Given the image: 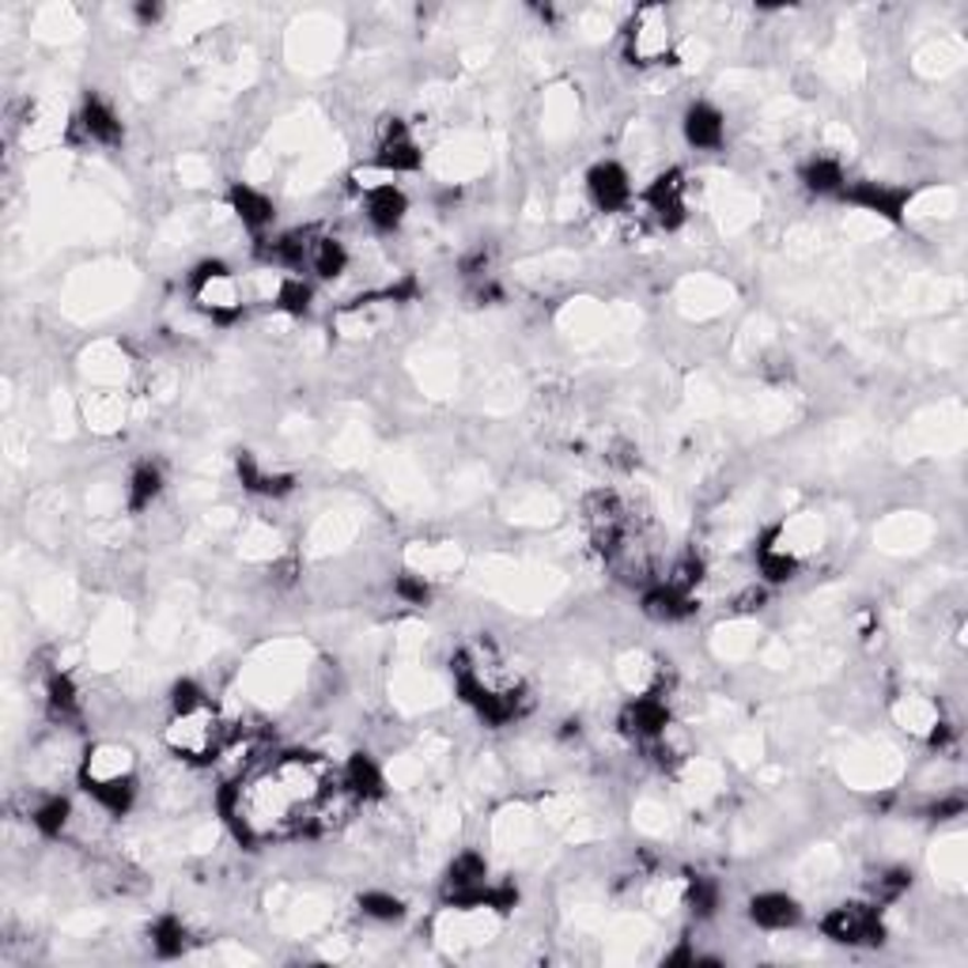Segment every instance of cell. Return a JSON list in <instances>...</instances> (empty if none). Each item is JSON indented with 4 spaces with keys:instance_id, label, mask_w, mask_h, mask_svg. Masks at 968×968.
Instances as JSON below:
<instances>
[{
    "instance_id": "1",
    "label": "cell",
    "mask_w": 968,
    "mask_h": 968,
    "mask_svg": "<svg viewBox=\"0 0 968 968\" xmlns=\"http://www.w3.org/2000/svg\"><path fill=\"white\" fill-rule=\"evenodd\" d=\"M348 799H356L337 783L322 757L314 753H285L265 772L231 783L220 794V810L231 833L246 847H258L265 839L288 836H319L348 817Z\"/></svg>"
},
{
    "instance_id": "2",
    "label": "cell",
    "mask_w": 968,
    "mask_h": 968,
    "mask_svg": "<svg viewBox=\"0 0 968 968\" xmlns=\"http://www.w3.org/2000/svg\"><path fill=\"white\" fill-rule=\"evenodd\" d=\"M80 787L114 817L130 813L136 799L133 753L122 749V745H96V749H88V757L80 765Z\"/></svg>"
},
{
    "instance_id": "3",
    "label": "cell",
    "mask_w": 968,
    "mask_h": 968,
    "mask_svg": "<svg viewBox=\"0 0 968 968\" xmlns=\"http://www.w3.org/2000/svg\"><path fill=\"white\" fill-rule=\"evenodd\" d=\"M167 745L178 760H190V765H209L224 753L227 745V726L224 719L216 715L209 704L186 711V715H175L167 726Z\"/></svg>"
},
{
    "instance_id": "4",
    "label": "cell",
    "mask_w": 968,
    "mask_h": 968,
    "mask_svg": "<svg viewBox=\"0 0 968 968\" xmlns=\"http://www.w3.org/2000/svg\"><path fill=\"white\" fill-rule=\"evenodd\" d=\"M193 299L201 303V311L212 314V322L231 325L243 319V296H238V285L231 277V269L224 262H201L190 277Z\"/></svg>"
},
{
    "instance_id": "5",
    "label": "cell",
    "mask_w": 968,
    "mask_h": 968,
    "mask_svg": "<svg viewBox=\"0 0 968 968\" xmlns=\"http://www.w3.org/2000/svg\"><path fill=\"white\" fill-rule=\"evenodd\" d=\"M582 515H587L590 537L610 560H616L624 549H628V508L621 503L616 492H590L587 503H582Z\"/></svg>"
},
{
    "instance_id": "6",
    "label": "cell",
    "mask_w": 968,
    "mask_h": 968,
    "mask_svg": "<svg viewBox=\"0 0 968 968\" xmlns=\"http://www.w3.org/2000/svg\"><path fill=\"white\" fill-rule=\"evenodd\" d=\"M821 931L839 946H881L886 942V923L874 904H839L821 920Z\"/></svg>"
},
{
    "instance_id": "7",
    "label": "cell",
    "mask_w": 968,
    "mask_h": 968,
    "mask_svg": "<svg viewBox=\"0 0 968 968\" xmlns=\"http://www.w3.org/2000/svg\"><path fill=\"white\" fill-rule=\"evenodd\" d=\"M628 54L636 65H663L674 62L670 54V27L658 8H644L636 20L628 23Z\"/></svg>"
},
{
    "instance_id": "8",
    "label": "cell",
    "mask_w": 968,
    "mask_h": 968,
    "mask_svg": "<svg viewBox=\"0 0 968 968\" xmlns=\"http://www.w3.org/2000/svg\"><path fill=\"white\" fill-rule=\"evenodd\" d=\"M666 726H670V708H666V700L658 697V692H647V697L628 700L624 711H621V731L628 734V738H636V742L663 738Z\"/></svg>"
},
{
    "instance_id": "9",
    "label": "cell",
    "mask_w": 968,
    "mask_h": 968,
    "mask_svg": "<svg viewBox=\"0 0 968 968\" xmlns=\"http://www.w3.org/2000/svg\"><path fill=\"white\" fill-rule=\"evenodd\" d=\"M644 201L647 209L655 212L658 224L666 231H678L685 224V216H689V212H685V175L681 170H663V175L647 186Z\"/></svg>"
},
{
    "instance_id": "10",
    "label": "cell",
    "mask_w": 968,
    "mask_h": 968,
    "mask_svg": "<svg viewBox=\"0 0 968 968\" xmlns=\"http://www.w3.org/2000/svg\"><path fill=\"white\" fill-rule=\"evenodd\" d=\"M587 190H590V201H594L602 212H616V209H624V204L632 201L628 170H624L621 163H613V159L594 163V167L587 170Z\"/></svg>"
},
{
    "instance_id": "11",
    "label": "cell",
    "mask_w": 968,
    "mask_h": 968,
    "mask_svg": "<svg viewBox=\"0 0 968 968\" xmlns=\"http://www.w3.org/2000/svg\"><path fill=\"white\" fill-rule=\"evenodd\" d=\"M839 197H844V201H852V204H859V209L874 212V216H886V220H893V224H901L908 201H912V190H901V186H881V182H855V186H847Z\"/></svg>"
},
{
    "instance_id": "12",
    "label": "cell",
    "mask_w": 968,
    "mask_h": 968,
    "mask_svg": "<svg viewBox=\"0 0 968 968\" xmlns=\"http://www.w3.org/2000/svg\"><path fill=\"white\" fill-rule=\"evenodd\" d=\"M375 163H379L382 170H393V175H405V170L420 167V144L413 141V133H409L405 122H398V118H393L387 130H382Z\"/></svg>"
},
{
    "instance_id": "13",
    "label": "cell",
    "mask_w": 968,
    "mask_h": 968,
    "mask_svg": "<svg viewBox=\"0 0 968 968\" xmlns=\"http://www.w3.org/2000/svg\"><path fill=\"white\" fill-rule=\"evenodd\" d=\"M685 141L692 144V148H704V152H715L719 144H723L726 136V118L719 114L711 102H692L689 110H685Z\"/></svg>"
},
{
    "instance_id": "14",
    "label": "cell",
    "mask_w": 968,
    "mask_h": 968,
    "mask_svg": "<svg viewBox=\"0 0 968 968\" xmlns=\"http://www.w3.org/2000/svg\"><path fill=\"white\" fill-rule=\"evenodd\" d=\"M749 920L765 931H787L802 920V908L787 893H757L749 901Z\"/></svg>"
},
{
    "instance_id": "15",
    "label": "cell",
    "mask_w": 968,
    "mask_h": 968,
    "mask_svg": "<svg viewBox=\"0 0 968 968\" xmlns=\"http://www.w3.org/2000/svg\"><path fill=\"white\" fill-rule=\"evenodd\" d=\"M697 610H700L697 598L674 590L670 582H658V587H650L644 594V613L650 616V621H658V624H678V621L692 616Z\"/></svg>"
},
{
    "instance_id": "16",
    "label": "cell",
    "mask_w": 968,
    "mask_h": 968,
    "mask_svg": "<svg viewBox=\"0 0 968 968\" xmlns=\"http://www.w3.org/2000/svg\"><path fill=\"white\" fill-rule=\"evenodd\" d=\"M367 220H371L379 231H398L401 224H405V212H409V197L398 190V186H375V190H367Z\"/></svg>"
},
{
    "instance_id": "17",
    "label": "cell",
    "mask_w": 968,
    "mask_h": 968,
    "mask_svg": "<svg viewBox=\"0 0 968 968\" xmlns=\"http://www.w3.org/2000/svg\"><path fill=\"white\" fill-rule=\"evenodd\" d=\"M757 568L768 582H791L799 576V556L787 545H779V530H768L757 545Z\"/></svg>"
},
{
    "instance_id": "18",
    "label": "cell",
    "mask_w": 968,
    "mask_h": 968,
    "mask_svg": "<svg viewBox=\"0 0 968 968\" xmlns=\"http://www.w3.org/2000/svg\"><path fill=\"white\" fill-rule=\"evenodd\" d=\"M235 469H238V481H243L246 492H258V496H272V500H280V496H288L291 488H296V477H291V474H265L251 450L238 454Z\"/></svg>"
},
{
    "instance_id": "19",
    "label": "cell",
    "mask_w": 968,
    "mask_h": 968,
    "mask_svg": "<svg viewBox=\"0 0 968 968\" xmlns=\"http://www.w3.org/2000/svg\"><path fill=\"white\" fill-rule=\"evenodd\" d=\"M227 201H231V209H235V216L251 231H262L272 224V201L262 190H254V186L235 182L227 190Z\"/></svg>"
},
{
    "instance_id": "20",
    "label": "cell",
    "mask_w": 968,
    "mask_h": 968,
    "mask_svg": "<svg viewBox=\"0 0 968 968\" xmlns=\"http://www.w3.org/2000/svg\"><path fill=\"white\" fill-rule=\"evenodd\" d=\"M345 787L356 794V799H382V791H387V779H382V768L375 765L371 753H353V757H348Z\"/></svg>"
},
{
    "instance_id": "21",
    "label": "cell",
    "mask_w": 968,
    "mask_h": 968,
    "mask_svg": "<svg viewBox=\"0 0 968 968\" xmlns=\"http://www.w3.org/2000/svg\"><path fill=\"white\" fill-rule=\"evenodd\" d=\"M80 125H84V133H88L91 141H99V144H118V141H122V122H118V114L110 110V102H102L99 96H88V102H84Z\"/></svg>"
},
{
    "instance_id": "22",
    "label": "cell",
    "mask_w": 968,
    "mask_h": 968,
    "mask_svg": "<svg viewBox=\"0 0 968 968\" xmlns=\"http://www.w3.org/2000/svg\"><path fill=\"white\" fill-rule=\"evenodd\" d=\"M802 186H806L810 193H821V197H828V193H844V190H847L844 167H839L836 159H828V156L810 159L806 167H802Z\"/></svg>"
},
{
    "instance_id": "23",
    "label": "cell",
    "mask_w": 968,
    "mask_h": 968,
    "mask_svg": "<svg viewBox=\"0 0 968 968\" xmlns=\"http://www.w3.org/2000/svg\"><path fill=\"white\" fill-rule=\"evenodd\" d=\"M152 938V949H156L159 957H182L186 949H190V931L182 927V920H175V915H163V920L152 923L148 931Z\"/></svg>"
},
{
    "instance_id": "24",
    "label": "cell",
    "mask_w": 968,
    "mask_h": 968,
    "mask_svg": "<svg viewBox=\"0 0 968 968\" xmlns=\"http://www.w3.org/2000/svg\"><path fill=\"white\" fill-rule=\"evenodd\" d=\"M31 821L42 836L57 839L68 828V821H73V802H68L65 794H49V799H42L38 806H34Z\"/></svg>"
},
{
    "instance_id": "25",
    "label": "cell",
    "mask_w": 968,
    "mask_h": 968,
    "mask_svg": "<svg viewBox=\"0 0 968 968\" xmlns=\"http://www.w3.org/2000/svg\"><path fill=\"white\" fill-rule=\"evenodd\" d=\"M488 863L481 859L477 852H461L458 859L450 863L447 870V889L443 893H458V889H477V886H488Z\"/></svg>"
},
{
    "instance_id": "26",
    "label": "cell",
    "mask_w": 968,
    "mask_h": 968,
    "mask_svg": "<svg viewBox=\"0 0 968 968\" xmlns=\"http://www.w3.org/2000/svg\"><path fill=\"white\" fill-rule=\"evenodd\" d=\"M163 492V474L152 461H141L130 477V511H148Z\"/></svg>"
},
{
    "instance_id": "27",
    "label": "cell",
    "mask_w": 968,
    "mask_h": 968,
    "mask_svg": "<svg viewBox=\"0 0 968 968\" xmlns=\"http://www.w3.org/2000/svg\"><path fill=\"white\" fill-rule=\"evenodd\" d=\"M311 269L319 272L322 280L341 277V272L348 269V251H345V243H337V238H319V243L311 246Z\"/></svg>"
},
{
    "instance_id": "28",
    "label": "cell",
    "mask_w": 968,
    "mask_h": 968,
    "mask_svg": "<svg viewBox=\"0 0 968 968\" xmlns=\"http://www.w3.org/2000/svg\"><path fill=\"white\" fill-rule=\"evenodd\" d=\"M46 704H49V715L62 719V723L80 715V697H76V685L68 674H54V678H49Z\"/></svg>"
},
{
    "instance_id": "29",
    "label": "cell",
    "mask_w": 968,
    "mask_h": 968,
    "mask_svg": "<svg viewBox=\"0 0 968 968\" xmlns=\"http://www.w3.org/2000/svg\"><path fill=\"white\" fill-rule=\"evenodd\" d=\"M311 299H314V291H311V285H307L303 277H280V285H277V307H280V311L307 314V311H311Z\"/></svg>"
},
{
    "instance_id": "30",
    "label": "cell",
    "mask_w": 968,
    "mask_h": 968,
    "mask_svg": "<svg viewBox=\"0 0 968 968\" xmlns=\"http://www.w3.org/2000/svg\"><path fill=\"white\" fill-rule=\"evenodd\" d=\"M685 901H689V912L692 915L708 920V915H715V908H719V886L711 878H692L689 881V893H685Z\"/></svg>"
},
{
    "instance_id": "31",
    "label": "cell",
    "mask_w": 968,
    "mask_h": 968,
    "mask_svg": "<svg viewBox=\"0 0 968 968\" xmlns=\"http://www.w3.org/2000/svg\"><path fill=\"white\" fill-rule=\"evenodd\" d=\"M359 908H364V915H371V920L379 923H398L401 915H405V904L398 901V897L390 893H359Z\"/></svg>"
},
{
    "instance_id": "32",
    "label": "cell",
    "mask_w": 968,
    "mask_h": 968,
    "mask_svg": "<svg viewBox=\"0 0 968 968\" xmlns=\"http://www.w3.org/2000/svg\"><path fill=\"white\" fill-rule=\"evenodd\" d=\"M700 579H704V560H700V556H685V560H678L674 564V571H670V587L674 590H681V594H692V590L700 587Z\"/></svg>"
},
{
    "instance_id": "33",
    "label": "cell",
    "mask_w": 968,
    "mask_h": 968,
    "mask_svg": "<svg viewBox=\"0 0 968 968\" xmlns=\"http://www.w3.org/2000/svg\"><path fill=\"white\" fill-rule=\"evenodd\" d=\"M204 704H209V697H204L201 685L190 678L175 681V689H170V711H175V715H186V711H197Z\"/></svg>"
},
{
    "instance_id": "34",
    "label": "cell",
    "mask_w": 968,
    "mask_h": 968,
    "mask_svg": "<svg viewBox=\"0 0 968 968\" xmlns=\"http://www.w3.org/2000/svg\"><path fill=\"white\" fill-rule=\"evenodd\" d=\"M908 889H912V870H904V867L886 870L878 881H874V897H878V901H897V897H904Z\"/></svg>"
},
{
    "instance_id": "35",
    "label": "cell",
    "mask_w": 968,
    "mask_h": 968,
    "mask_svg": "<svg viewBox=\"0 0 968 968\" xmlns=\"http://www.w3.org/2000/svg\"><path fill=\"white\" fill-rule=\"evenodd\" d=\"M393 594H398L405 605H427V602H432V587H427L420 576H398V579H393Z\"/></svg>"
},
{
    "instance_id": "36",
    "label": "cell",
    "mask_w": 968,
    "mask_h": 968,
    "mask_svg": "<svg viewBox=\"0 0 968 968\" xmlns=\"http://www.w3.org/2000/svg\"><path fill=\"white\" fill-rule=\"evenodd\" d=\"M663 965H666V968H674V965H692V968H697V954H692L689 946H681V949H674V954L666 957Z\"/></svg>"
},
{
    "instance_id": "37",
    "label": "cell",
    "mask_w": 968,
    "mask_h": 968,
    "mask_svg": "<svg viewBox=\"0 0 968 968\" xmlns=\"http://www.w3.org/2000/svg\"><path fill=\"white\" fill-rule=\"evenodd\" d=\"M760 605H765V590H749V594H742L738 610L742 613H753V610H760Z\"/></svg>"
},
{
    "instance_id": "38",
    "label": "cell",
    "mask_w": 968,
    "mask_h": 968,
    "mask_svg": "<svg viewBox=\"0 0 968 968\" xmlns=\"http://www.w3.org/2000/svg\"><path fill=\"white\" fill-rule=\"evenodd\" d=\"M159 12H163L159 4H141V8H136V15H141L144 23H156V20H159Z\"/></svg>"
}]
</instances>
